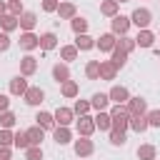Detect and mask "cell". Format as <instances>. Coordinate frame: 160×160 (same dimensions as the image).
Here are the masks:
<instances>
[{
    "mask_svg": "<svg viewBox=\"0 0 160 160\" xmlns=\"http://www.w3.org/2000/svg\"><path fill=\"white\" fill-rule=\"evenodd\" d=\"M128 30H130V18L128 15H115V18H110V32L112 35H128Z\"/></svg>",
    "mask_w": 160,
    "mask_h": 160,
    "instance_id": "obj_3",
    "label": "cell"
},
{
    "mask_svg": "<svg viewBox=\"0 0 160 160\" xmlns=\"http://www.w3.org/2000/svg\"><path fill=\"white\" fill-rule=\"evenodd\" d=\"M115 42H118V35H112V32H102V35L95 40V48H98L100 52H112Z\"/></svg>",
    "mask_w": 160,
    "mask_h": 160,
    "instance_id": "obj_10",
    "label": "cell"
},
{
    "mask_svg": "<svg viewBox=\"0 0 160 160\" xmlns=\"http://www.w3.org/2000/svg\"><path fill=\"white\" fill-rule=\"evenodd\" d=\"M52 138H55L58 145H68V142H72V132H70L68 125H55V128H52Z\"/></svg>",
    "mask_w": 160,
    "mask_h": 160,
    "instance_id": "obj_14",
    "label": "cell"
},
{
    "mask_svg": "<svg viewBox=\"0 0 160 160\" xmlns=\"http://www.w3.org/2000/svg\"><path fill=\"white\" fill-rule=\"evenodd\" d=\"M95 130H110L112 128V120H110V112H105V110H100L95 118Z\"/></svg>",
    "mask_w": 160,
    "mask_h": 160,
    "instance_id": "obj_25",
    "label": "cell"
},
{
    "mask_svg": "<svg viewBox=\"0 0 160 160\" xmlns=\"http://www.w3.org/2000/svg\"><path fill=\"white\" fill-rule=\"evenodd\" d=\"M5 110H10V98L5 92H0V112H5Z\"/></svg>",
    "mask_w": 160,
    "mask_h": 160,
    "instance_id": "obj_46",
    "label": "cell"
},
{
    "mask_svg": "<svg viewBox=\"0 0 160 160\" xmlns=\"http://www.w3.org/2000/svg\"><path fill=\"white\" fill-rule=\"evenodd\" d=\"M152 42H155V35L145 28V30H138V35H135V45L138 48H152Z\"/></svg>",
    "mask_w": 160,
    "mask_h": 160,
    "instance_id": "obj_18",
    "label": "cell"
},
{
    "mask_svg": "<svg viewBox=\"0 0 160 160\" xmlns=\"http://www.w3.org/2000/svg\"><path fill=\"white\" fill-rule=\"evenodd\" d=\"M8 12L20 18V15L25 12V8H22V0H10V2H8Z\"/></svg>",
    "mask_w": 160,
    "mask_h": 160,
    "instance_id": "obj_41",
    "label": "cell"
},
{
    "mask_svg": "<svg viewBox=\"0 0 160 160\" xmlns=\"http://www.w3.org/2000/svg\"><path fill=\"white\" fill-rule=\"evenodd\" d=\"M110 120H112V128L128 130V122H130V110H128V105H115V108L110 110Z\"/></svg>",
    "mask_w": 160,
    "mask_h": 160,
    "instance_id": "obj_1",
    "label": "cell"
},
{
    "mask_svg": "<svg viewBox=\"0 0 160 160\" xmlns=\"http://www.w3.org/2000/svg\"><path fill=\"white\" fill-rule=\"evenodd\" d=\"M15 122H18V118H15V112H12V110H5V112H0V128H8V130H12V128H15Z\"/></svg>",
    "mask_w": 160,
    "mask_h": 160,
    "instance_id": "obj_35",
    "label": "cell"
},
{
    "mask_svg": "<svg viewBox=\"0 0 160 160\" xmlns=\"http://www.w3.org/2000/svg\"><path fill=\"white\" fill-rule=\"evenodd\" d=\"M38 72V58L35 55H22L20 58V75H25V78H30V75H35Z\"/></svg>",
    "mask_w": 160,
    "mask_h": 160,
    "instance_id": "obj_8",
    "label": "cell"
},
{
    "mask_svg": "<svg viewBox=\"0 0 160 160\" xmlns=\"http://www.w3.org/2000/svg\"><path fill=\"white\" fill-rule=\"evenodd\" d=\"M22 100L28 102V105H32V108H38L42 100H45V90L42 88H38V85H28V90H25V95H22Z\"/></svg>",
    "mask_w": 160,
    "mask_h": 160,
    "instance_id": "obj_5",
    "label": "cell"
},
{
    "mask_svg": "<svg viewBox=\"0 0 160 160\" xmlns=\"http://www.w3.org/2000/svg\"><path fill=\"white\" fill-rule=\"evenodd\" d=\"M58 15H60V20H72L75 15H78V8L72 5V2H60L58 5V10H55Z\"/></svg>",
    "mask_w": 160,
    "mask_h": 160,
    "instance_id": "obj_22",
    "label": "cell"
},
{
    "mask_svg": "<svg viewBox=\"0 0 160 160\" xmlns=\"http://www.w3.org/2000/svg\"><path fill=\"white\" fill-rule=\"evenodd\" d=\"M75 130H78V135L90 138V135L95 132V120H92L90 115H78V120H75Z\"/></svg>",
    "mask_w": 160,
    "mask_h": 160,
    "instance_id": "obj_4",
    "label": "cell"
},
{
    "mask_svg": "<svg viewBox=\"0 0 160 160\" xmlns=\"http://www.w3.org/2000/svg\"><path fill=\"white\" fill-rule=\"evenodd\" d=\"M35 125H40L42 130H52V128H55V118H52V112L40 110V112L35 115Z\"/></svg>",
    "mask_w": 160,
    "mask_h": 160,
    "instance_id": "obj_21",
    "label": "cell"
},
{
    "mask_svg": "<svg viewBox=\"0 0 160 160\" xmlns=\"http://www.w3.org/2000/svg\"><path fill=\"white\" fill-rule=\"evenodd\" d=\"M145 118H148V125L150 128H160V108L158 110H148Z\"/></svg>",
    "mask_w": 160,
    "mask_h": 160,
    "instance_id": "obj_43",
    "label": "cell"
},
{
    "mask_svg": "<svg viewBox=\"0 0 160 160\" xmlns=\"http://www.w3.org/2000/svg\"><path fill=\"white\" fill-rule=\"evenodd\" d=\"M0 28H2V32H12V30H18V15L5 12V15L0 18Z\"/></svg>",
    "mask_w": 160,
    "mask_h": 160,
    "instance_id": "obj_27",
    "label": "cell"
},
{
    "mask_svg": "<svg viewBox=\"0 0 160 160\" xmlns=\"http://www.w3.org/2000/svg\"><path fill=\"white\" fill-rule=\"evenodd\" d=\"M92 108H90V100H75V108H72V112L75 115H88Z\"/></svg>",
    "mask_w": 160,
    "mask_h": 160,
    "instance_id": "obj_40",
    "label": "cell"
},
{
    "mask_svg": "<svg viewBox=\"0 0 160 160\" xmlns=\"http://www.w3.org/2000/svg\"><path fill=\"white\" fill-rule=\"evenodd\" d=\"M128 128H130V130H135V132H145L150 125H148V118H145V115H130Z\"/></svg>",
    "mask_w": 160,
    "mask_h": 160,
    "instance_id": "obj_23",
    "label": "cell"
},
{
    "mask_svg": "<svg viewBox=\"0 0 160 160\" xmlns=\"http://www.w3.org/2000/svg\"><path fill=\"white\" fill-rule=\"evenodd\" d=\"M108 132H110V142H112V145H125V142H128V135H125V130L110 128Z\"/></svg>",
    "mask_w": 160,
    "mask_h": 160,
    "instance_id": "obj_37",
    "label": "cell"
},
{
    "mask_svg": "<svg viewBox=\"0 0 160 160\" xmlns=\"http://www.w3.org/2000/svg\"><path fill=\"white\" fill-rule=\"evenodd\" d=\"M20 50H25V52H30V50H35V48H40V35H35L32 30H28V32H22L20 35Z\"/></svg>",
    "mask_w": 160,
    "mask_h": 160,
    "instance_id": "obj_7",
    "label": "cell"
},
{
    "mask_svg": "<svg viewBox=\"0 0 160 160\" xmlns=\"http://www.w3.org/2000/svg\"><path fill=\"white\" fill-rule=\"evenodd\" d=\"M55 48H58V35H55L52 30L42 32V35H40V50L50 52V50H55Z\"/></svg>",
    "mask_w": 160,
    "mask_h": 160,
    "instance_id": "obj_16",
    "label": "cell"
},
{
    "mask_svg": "<svg viewBox=\"0 0 160 160\" xmlns=\"http://www.w3.org/2000/svg\"><path fill=\"white\" fill-rule=\"evenodd\" d=\"M85 75L88 80H100V60H90L85 65Z\"/></svg>",
    "mask_w": 160,
    "mask_h": 160,
    "instance_id": "obj_34",
    "label": "cell"
},
{
    "mask_svg": "<svg viewBox=\"0 0 160 160\" xmlns=\"http://www.w3.org/2000/svg\"><path fill=\"white\" fill-rule=\"evenodd\" d=\"M58 5H60V0H42V10L45 12H55Z\"/></svg>",
    "mask_w": 160,
    "mask_h": 160,
    "instance_id": "obj_44",
    "label": "cell"
},
{
    "mask_svg": "<svg viewBox=\"0 0 160 160\" xmlns=\"http://www.w3.org/2000/svg\"><path fill=\"white\" fill-rule=\"evenodd\" d=\"M115 45H118V48H122L128 55H130V52L138 48V45H135V38H130V35H120V40H118Z\"/></svg>",
    "mask_w": 160,
    "mask_h": 160,
    "instance_id": "obj_36",
    "label": "cell"
},
{
    "mask_svg": "<svg viewBox=\"0 0 160 160\" xmlns=\"http://www.w3.org/2000/svg\"><path fill=\"white\" fill-rule=\"evenodd\" d=\"M110 60H112V65L120 70V68L128 62V52H125L122 48H118V45H115V48H112V58H110Z\"/></svg>",
    "mask_w": 160,
    "mask_h": 160,
    "instance_id": "obj_32",
    "label": "cell"
},
{
    "mask_svg": "<svg viewBox=\"0 0 160 160\" xmlns=\"http://www.w3.org/2000/svg\"><path fill=\"white\" fill-rule=\"evenodd\" d=\"M5 12H8V2H2V0H0V18H2Z\"/></svg>",
    "mask_w": 160,
    "mask_h": 160,
    "instance_id": "obj_48",
    "label": "cell"
},
{
    "mask_svg": "<svg viewBox=\"0 0 160 160\" xmlns=\"http://www.w3.org/2000/svg\"><path fill=\"white\" fill-rule=\"evenodd\" d=\"M118 8H120L118 0H102V2H100V12H102L105 18H115V15H118Z\"/></svg>",
    "mask_w": 160,
    "mask_h": 160,
    "instance_id": "obj_29",
    "label": "cell"
},
{
    "mask_svg": "<svg viewBox=\"0 0 160 160\" xmlns=\"http://www.w3.org/2000/svg\"><path fill=\"white\" fill-rule=\"evenodd\" d=\"M72 150H75V155L78 158H88V155H92L95 152V145H92V140L90 138H78L75 142H72Z\"/></svg>",
    "mask_w": 160,
    "mask_h": 160,
    "instance_id": "obj_6",
    "label": "cell"
},
{
    "mask_svg": "<svg viewBox=\"0 0 160 160\" xmlns=\"http://www.w3.org/2000/svg\"><path fill=\"white\" fill-rule=\"evenodd\" d=\"M155 155H158L155 145H140L138 148V158L140 160H155Z\"/></svg>",
    "mask_w": 160,
    "mask_h": 160,
    "instance_id": "obj_38",
    "label": "cell"
},
{
    "mask_svg": "<svg viewBox=\"0 0 160 160\" xmlns=\"http://www.w3.org/2000/svg\"><path fill=\"white\" fill-rule=\"evenodd\" d=\"M35 25H38V15H35V12H30V10H25V12L18 18V28H20L22 32L35 30Z\"/></svg>",
    "mask_w": 160,
    "mask_h": 160,
    "instance_id": "obj_12",
    "label": "cell"
},
{
    "mask_svg": "<svg viewBox=\"0 0 160 160\" xmlns=\"http://www.w3.org/2000/svg\"><path fill=\"white\" fill-rule=\"evenodd\" d=\"M52 80H55V82L70 80V68H68V62H55V65H52Z\"/></svg>",
    "mask_w": 160,
    "mask_h": 160,
    "instance_id": "obj_17",
    "label": "cell"
},
{
    "mask_svg": "<svg viewBox=\"0 0 160 160\" xmlns=\"http://www.w3.org/2000/svg\"><path fill=\"white\" fill-rule=\"evenodd\" d=\"M118 68L112 65V60H100V80H115Z\"/></svg>",
    "mask_w": 160,
    "mask_h": 160,
    "instance_id": "obj_19",
    "label": "cell"
},
{
    "mask_svg": "<svg viewBox=\"0 0 160 160\" xmlns=\"http://www.w3.org/2000/svg\"><path fill=\"white\" fill-rule=\"evenodd\" d=\"M52 118H55V125H68V128H70L75 112H72V108H62V105H60V108L52 112Z\"/></svg>",
    "mask_w": 160,
    "mask_h": 160,
    "instance_id": "obj_13",
    "label": "cell"
},
{
    "mask_svg": "<svg viewBox=\"0 0 160 160\" xmlns=\"http://www.w3.org/2000/svg\"><path fill=\"white\" fill-rule=\"evenodd\" d=\"M25 160H42V148H40V145L25 148Z\"/></svg>",
    "mask_w": 160,
    "mask_h": 160,
    "instance_id": "obj_39",
    "label": "cell"
},
{
    "mask_svg": "<svg viewBox=\"0 0 160 160\" xmlns=\"http://www.w3.org/2000/svg\"><path fill=\"white\" fill-rule=\"evenodd\" d=\"M0 145L2 148H12V130L0 128Z\"/></svg>",
    "mask_w": 160,
    "mask_h": 160,
    "instance_id": "obj_42",
    "label": "cell"
},
{
    "mask_svg": "<svg viewBox=\"0 0 160 160\" xmlns=\"http://www.w3.org/2000/svg\"><path fill=\"white\" fill-rule=\"evenodd\" d=\"M60 92H62V98H78L80 88L75 80H65V82H60Z\"/></svg>",
    "mask_w": 160,
    "mask_h": 160,
    "instance_id": "obj_28",
    "label": "cell"
},
{
    "mask_svg": "<svg viewBox=\"0 0 160 160\" xmlns=\"http://www.w3.org/2000/svg\"><path fill=\"white\" fill-rule=\"evenodd\" d=\"M78 55H80V50H78L75 45H62V48H60L62 62H72V60H78Z\"/></svg>",
    "mask_w": 160,
    "mask_h": 160,
    "instance_id": "obj_30",
    "label": "cell"
},
{
    "mask_svg": "<svg viewBox=\"0 0 160 160\" xmlns=\"http://www.w3.org/2000/svg\"><path fill=\"white\" fill-rule=\"evenodd\" d=\"M118 2H130V0H118Z\"/></svg>",
    "mask_w": 160,
    "mask_h": 160,
    "instance_id": "obj_49",
    "label": "cell"
},
{
    "mask_svg": "<svg viewBox=\"0 0 160 160\" xmlns=\"http://www.w3.org/2000/svg\"><path fill=\"white\" fill-rule=\"evenodd\" d=\"M12 148H18V150H25V148H30V140H28V132H25V130H18V132H12Z\"/></svg>",
    "mask_w": 160,
    "mask_h": 160,
    "instance_id": "obj_31",
    "label": "cell"
},
{
    "mask_svg": "<svg viewBox=\"0 0 160 160\" xmlns=\"http://www.w3.org/2000/svg\"><path fill=\"white\" fill-rule=\"evenodd\" d=\"M152 22V12L148 8H135L132 15H130V25H135L138 30H145L148 25Z\"/></svg>",
    "mask_w": 160,
    "mask_h": 160,
    "instance_id": "obj_2",
    "label": "cell"
},
{
    "mask_svg": "<svg viewBox=\"0 0 160 160\" xmlns=\"http://www.w3.org/2000/svg\"><path fill=\"white\" fill-rule=\"evenodd\" d=\"M10 48V35L8 32H0V52H5Z\"/></svg>",
    "mask_w": 160,
    "mask_h": 160,
    "instance_id": "obj_45",
    "label": "cell"
},
{
    "mask_svg": "<svg viewBox=\"0 0 160 160\" xmlns=\"http://www.w3.org/2000/svg\"><path fill=\"white\" fill-rule=\"evenodd\" d=\"M25 132H28V140H30V145H40V142L45 140V130H42L40 125H32V128H28Z\"/></svg>",
    "mask_w": 160,
    "mask_h": 160,
    "instance_id": "obj_26",
    "label": "cell"
},
{
    "mask_svg": "<svg viewBox=\"0 0 160 160\" xmlns=\"http://www.w3.org/2000/svg\"><path fill=\"white\" fill-rule=\"evenodd\" d=\"M70 28H72L75 35H82V32H88V20L80 18V15H75V18L70 20Z\"/></svg>",
    "mask_w": 160,
    "mask_h": 160,
    "instance_id": "obj_33",
    "label": "cell"
},
{
    "mask_svg": "<svg viewBox=\"0 0 160 160\" xmlns=\"http://www.w3.org/2000/svg\"><path fill=\"white\" fill-rule=\"evenodd\" d=\"M108 105H110V98H108V92H95L92 98H90V108L92 110H108Z\"/></svg>",
    "mask_w": 160,
    "mask_h": 160,
    "instance_id": "obj_20",
    "label": "cell"
},
{
    "mask_svg": "<svg viewBox=\"0 0 160 160\" xmlns=\"http://www.w3.org/2000/svg\"><path fill=\"white\" fill-rule=\"evenodd\" d=\"M108 98H110L115 105H125V102L130 100V90H128L125 85H112L110 92H108Z\"/></svg>",
    "mask_w": 160,
    "mask_h": 160,
    "instance_id": "obj_9",
    "label": "cell"
},
{
    "mask_svg": "<svg viewBox=\"0 0 160 160\" xmlns=\"http://www.w3.org/2000/svg\"><path fill=\"white\" fill-rule=\"evenodd\" d=\"M125 105H128L130 115H145V112H148V100H145V98H140V95L130 98V100H128Z\"/></svg>",
    "mask_w": 160,
    "mask_h": 160,
    "instance_id": "obj_11",
    "label": "cell"
},
{
    "mask_svg": "<svg viewBox=\"0 0 160 160\" xmlns=\"http://www.w3.org/2000/svg\"><path fill=\"white\" fill-rule=\"evenodd\" d=\"M0 160H10V148H2L0 145Z\"/></svg>",
    "mask_w": 160,
    "mask_h": 160,
    "instance_id": "obj_47",
    "label": "cell"
},
{
    "mask_svg": "<svg viewBox=\"0 0 160 160\" xmlns=\"http://www.w3.org/2000/svg\"><path fill=\"white\" fill-rule=\"evenodd\" d=\"M78 50H92L95 48V38H90L88 32H82V35H75V42H72Z\"/></svg>",
    "mask_w": 160,
    "mask_h": 160,
    "instance_id": "obj_24",
    "label": "cell"
},
{
    "mask_svg": "<svg viewBox=\"0 0 160 160\" xmlns=\"http://www.w3.org/2000/svg\"><path fill=\"white\" fill-rule=\"evenodd\" d=\"M25 90H28V80H25V75H15L12 80H10V95H25Z\"/></svg>",
    "mask_w": 160,
    "mask_h": 160,
    "instance_id": "obj_15",
    "label": "cell"
}]
</instances>
